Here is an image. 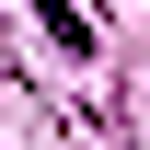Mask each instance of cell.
I'll return each instance as SVG.
<instances>
[{
  "label": "cell",
  "instance_id": "cell-1",
  "mask_svg": "<svg viewBox=\"0 0 150 150\" xmlns=\"http://www.w3.org/2000/svg\"><path fill=\"white\" fill-rule=\"evenodd\" d=\"M35 12H46V35L69 46V58H93V23H81V0H35Z\"/></svg>",
  "mask_w": 150,
  "mask_h": 150
}]
</instances>
